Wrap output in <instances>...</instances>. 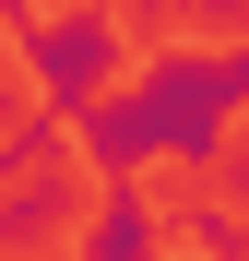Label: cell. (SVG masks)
Returning a JSON list of instances; mask_svg holds the SVG:
<instances>
[{
  "label": "cell",
  "instance_id": "1",
  "mask_svg": "<svg viewBox=\"0 0 249 261\" xmlns=\"http://www.w3.org/2000/svg\"><path fill=\"white\" fill-rule=\"evenodd\" d=\"M249 119V36H202V48H154L83 107V166L95 178H143V166H226Z\"/></svg>",
  "mask_w": 249,
  "mask_h": 261
},
{
  "label": "cell",
  "instance_id": "2",
  "mask_svg": "<svg viewBox=\"0 0 249 261\" xmlns=\"http://www.w3.org/2000/svg\"><path fill=\"white\" fill-rule=\"evenodd\" d=\"M24 83H36V95H48L60 119H83V107H95L107 83H119V12H107V0L36 12V24H24Z\"/></svg>",
  "mask_w": 249,
  "mask_h": 261
},
{
  "label": "cell",
  "instance_id": "3",
  "mask_svg": "<svg viewBox=\"0 0 249 261\" xmlns=\"http://www.w3.org/2000/svg\"><path fill=\"white\" fill-rule=\"evenodd\" d=\"M71 226H83V178H71V166H24V178H0V261H48Z\"/></svg>",
  "mask_w": 249,
  "mask_h": 261
},
{
  "label": "cell",
  "instance_id": "4",
  "mask_svg": "<svg viewBox=\"0 0 249 261\" xmlns=\"http://www.w3.org/2000/svg\"><path fill=\"white\" fill-rule=\"evenodd\" d=\"M83 261H166V214L143 202V178H95V202H83Z\"/></svg>",
  "mask_w": 249,
  "mask_h": 261
},
{
  "label": "cell",
  "instance_id": "5",
  "mask_svg": "<svg viewBox=\"0 0 249 261\" xmlns=\"http://www.w3.org/2000/svg\"><path fill=\"white\" fill-rule=\"evenodd\" d=\"M178 226H190L202 261H249V214L237 202H190V214H166V238H178Z\"/></svg>",
  "mask_w": 249,
  "mask_h": 261
},
{
  "label": "cell",
  "instance_id": "6",
  "mask_svg": "<svg viewBox=\"0 0 249 261\" xmlns=\"http://www.w3.org/2000/svg\"><path fill=\"white\" fill-rule=\"evenodd\" d=\"M202 24H214V36H249V0H202Z\"/></svg>",
  "mask_w": 249,
  "mask_h": 261
},
{
  "label": "cell",
  "instance_id": "7",
  "mask_svg": "<svg viewBox=\"0 0 249 261\" xmlns=\"http://www.w3.org/2000/svg\"><path fill=\"white\" fill-rule=\"evenodd\" d=\"M190 261H202V249H190Z\"/></svg>",
  "mask_w": 249,
  "mask_h": 261
}]
</instances>
